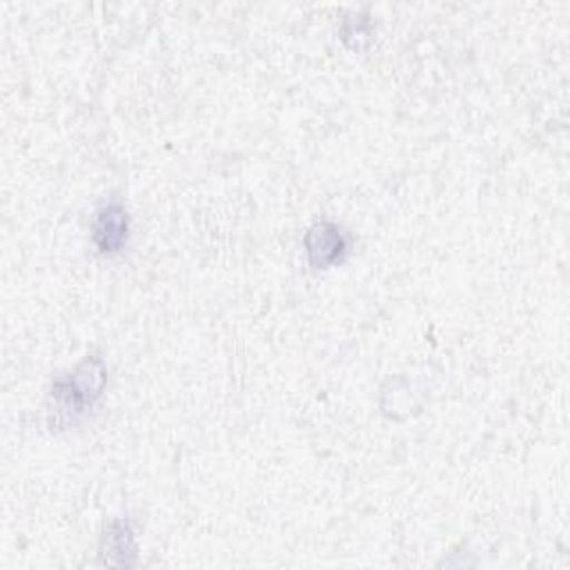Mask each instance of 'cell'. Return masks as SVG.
Returning <instances> with one entry per match:
<instances>
[{"mask_svg": "<svg viewBox=\"0 0 570 570\" xmlns=\"http://www.w3.org/2000/svg\"><path fill=\"white\" fill-rule=\"evenodd\" d=\"M305 256L314 269H327L341 263L347 254V236L332 220L314 223L303 238Z\"/></svg>", "mask_w": 570, "mask_h": 570, "instance_id": "cell-2", "label": "cell"}, {"mask_svg": "<svg viewBox=\"0 0 570 570\" xmlns=\"http://www.w3.org/2000/svg\"><path fill=\"white\" fill-rule=\"evenodd\" d=\"M91 238L100 254H118L129 240V214L125 205L114 200L98 207L91 223Z\"/></svg>", "mask_w": 570, "mask_h": 570, "instance_id": "cell-3", "label": "cell"}, {"mask_svg": "<svg viewBox=\"0 0 570 570\" xmlns=\"http://www.w3.org/2000/svg\"><path fill=\"white\" fill-rule=\"evenodd\" d=\"M105 385H107L105 361L96 354L85 356L71 372L58 376L51 383L49 423L56 428L73 425L102 396Z\"/></svg>", "mask_w": 570, "mask_h": 570, "instance_id": "cell-1", "label": "cell"}, {"mask_svg": "<svg viewBox=\"0 0 570 570\" xmlns=\"http://www.w3.org/2000/svg\"><path fill=\"white\" fill-rule=\"evenodd\" d=\"M138 557L136 534L127 519H116L100 541V563L111 568H131Z\"/></svg>", "mask_w": 570, "mask_h": 570, "instance_id": "cell-4", "label": "cell"}]
</instances>
